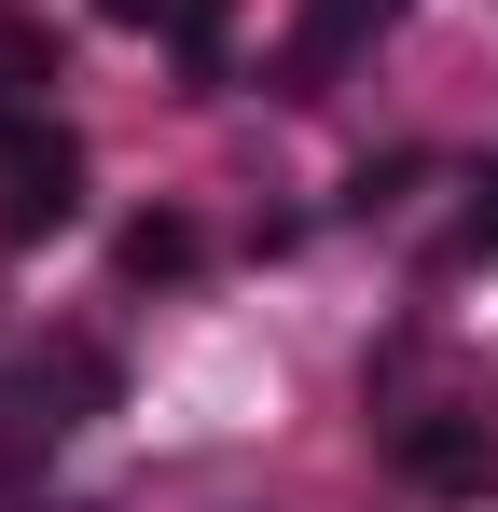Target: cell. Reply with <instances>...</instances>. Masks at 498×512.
<instances>
[{"label":"cell","instance_id":"cell-5","mask_svg":"<svg viewBox=\"0 0 498 512\" xmlns=\"http://www.w3.org/2000/svg\"><path fill=\"white\" fill-rule=\"evenodd\" d=\"M443 263H498V167H485V194H471V222L443 236Z\"/></svg>","mask_w":498,"mask_h":512},{"label":"cell","instance_id":"cell-1","mask_svg":"<svg viewBox=\"0 0 498 512\" xmlns=\"http://www.w3.org/2000/svg\"><path fill=\"white\" fill-rule=\"evenodd\" d=\"M70 208H83V153L42 139V125H14V139H0V236L42 250V236H70Z\"/></svg>","mask_w":498,"mask_h":512},{"label":"cell","instance_id":"cell-4","mask_svg":"<svg viewBox=\"0 0 498 512\" xmlns=\"http://www.w3.org/2000/svg\"><path fill=\"white\" fill-rule=\"evenodd\" d=\"M125 277H194V222H125Z\"/></svg>","mask_w":498,"mask_h":512},{"label":"cell","instance_id":"cell-2","mask_svg":"<svg viewBox=\"0 0 498 512\" xmlns=\"http://www.w3.org/2000/svg\"><path fill=\"white\" fill-rule=\"evenodd\" d=\"M388 14H402V0H305V14H291V56H277V70H291V97H319L332 70L388 28Z\"/></svg>","mask_w":498,"mask_h":512},{"label":"cell","instance_id":"cell-3","mask_svg":"<svg viewBox=\"0 0 498 512\" xmlns=\"http://www.w3.org/2000/svg\"><path fill=\"white\" fill-rule=\"evenodd\" d=\"M402 471H415V485H485L498 443H485V416H415L402 429Z\"/></svg>","mask_w":498,"mask_h":512}]
</instances>
